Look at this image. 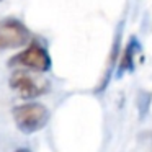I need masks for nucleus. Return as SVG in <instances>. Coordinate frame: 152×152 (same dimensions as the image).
Instances as JSON below:
<instances>
[{
  "label": "nucleus",
  "mask_w": 152,
  "mask_h": 152,
  "mask_svg": "<svg viewBox=\"0 0 152 152\" xmlns=\"http://www.w3.org/2000/svg\"><path fill=\"white\" fill-rule=\"evenodd\" d=\"M13 121L21 132L33 134L48 124L49 110L36 102L23 103V105H18L13 108Z\"/></svg>",
  "instance_id": "obj_1"
},
{
  "label": "nucleus",
  "mask_w": 152,
  "mask_h": 152,
  "mask_svg": "<svg viewBox=\"0 0 152 152\" xmlns=\"http://www.w3.org/2000/svg\"><path fill=\"white\" fill-rule=\"evenodd\" d=\"M10 66L31 69L36 72H48L51 69V56L46 51V48L39 43H31L26 49L18 53L10 59Z\"/></svg>",
  "instance_id": "obj_2"
},
{
  "label": "nucleus",
  "mask_w": 152,
  "mask_h": 152,
  "mask_svg": "<svg viewBox=\"0 0 152 152\" xmlns=\"http://www.w3.org/2000/svg\"><path fill=\"white\" fill-rule=\"evenodd\" d=\"M30 39V30L18 20H5L0 23V51L21 48Z\"/></svg>",
  "instance_id": "obj_3"
},
{
  "label": "nucleus",
  "mask_w": 152,
  "mask_h": 152,
  "mask_svg": "<svg viewBox=\"0 0 152 152\" xmlns=\"http://www.w3.org/2000/svg\"><path fill=\"white\" fill-rule=\"evenodd\" d=\"M10 87L25 100L38 98L48 90L46 82H41V80H38L36 77H33L31 74L25 72V70H17V72L12 74Z\"/></svg>",
  "instance_id": "obj_4"
},
{
  "label": "nucleus",
  "mask_w": 152,
  "mask_h": 152,
  "mask_svg": "<svg viewBox=\"0 0 152 152\" xmlns=\"http://www.w3.org/2000/svg\"><path fill=\"white\" fill-rule=\"evenodd\" d=\"M17 152H31V151H30V149H18Z\"/></svg>",
  "instance_id": "obj_5"
}]
</instances>
